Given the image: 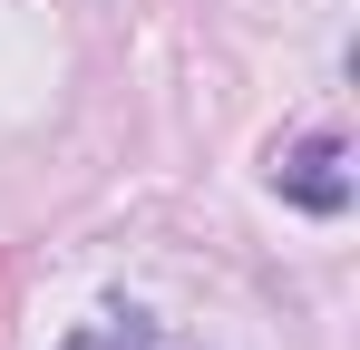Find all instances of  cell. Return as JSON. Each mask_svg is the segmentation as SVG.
<instances>
[{
	"label": "cell",
	"mask_w": 360,
	"mask_h": 350,
	"mask_svg": "<svg viewBox=\"0 0 360 350\" xmlns=\"http://www.w3.org/2000/svg\"><path fill=\"white\" fill-rule=\"evenodd\" d=\"M273 195L302 205V214H351V146H341L331 127L292 136V146L273 156Z\"/></svg>",
	"instance_id": "obj_1"
},
{
	"label": "cell",
	"mask_w": 360,
	"mask_h": 350,
	"mask_svg": "<svg viewBox=\"0 0 360 350\" xmlns=\"http://www.w3.org/2000/svg\"><path fill=\"white\" fill-rule=\"evenodd\" d=\"M156 331H146V311H98V321H78L59 350H146Z\"/></svg>",
	"instance_id": "obj_2"
}]
</instances>
